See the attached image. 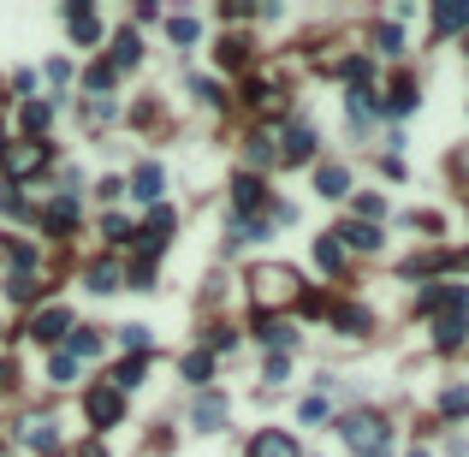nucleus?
<instances>
[{
  "label": "nucleus",
  "instance_id": "1",
  "mask_svg": "<svg viewBox=\"0 0 469 457\" xmlns=\"http://www.w3.org/2000/svg\"><path fill=\"white\" fill-rule=\"evenodd\" d=\"M84 410L96 428H119V416H125V398H119L114 386H89L84 392Z\"/></svg>",
  "mask_w": 469,
  "mask_h": 457
},
{
  "label": "nucleus",
  "instance_id": "2",
  "mask_svg": "<svg viewBox=\"0 0 469 457\" xmlns=\"http://www.w3.org/2000/svg\"><path fill=\"white\" fill-rule=\"evenodd\" d=\"M339 434H345V440H351L363 457L386 445V422H381V416H345V428H339Z\"/></svg>",
  "mask_w": 469,
  "mask_h": 457
},
{
  "label": "nucleus",
  "instance_id": "3",
  "mask_svg": "<svg viewBox=\"0 0 469 457\" xmlns=\"http://www.w3.org/2000/svg\"><path fill=\"white\" fill-rule=\"evenodd\" d=\"M0 167L13 172V178L42 172V167H48V149H42V143H13V149H0Z\"/></svg>",
  "mask_w": 469,
  "mask_h": 457
},
{
  "label": "nucleus",
  "instance_id": "4",
  "mask_svg": "<svg viewBox=\"0 0 469 457\" xmlns=\"http://www.w3.org/2000/svg\"><path fill=\"white\" fill-rule=\"evenodd\" d=\"M60 333H71V315L60 309V303H54V309H42L36 321H30V339H36V344H54Z\"/></svg>",
  "mask_w": 469,
  "mask_h": 457
},
{
  "label": "nucleus",
  "instance_id": "5",
  "mask_svg": "<svg viewBox=\"0 0 469 457\" xmlns=\"http://www.w3.org/2000/svg\"><path fill=\"white\" fill-rule=\"evenodd\" d=\"M232 208H238V215H256L262 208V178L256 172H238V178H232Z\"/></svg>",
  "mask_w": 469,
  "mask_h": 457
},
{
  "label": "nucleus",
  "instance_id": "6",
  "mask_svg": "<svg viewBox=\"0 0 469 457\" xmlns=\"http://www.w3.org/2000/svg\"><path fill=\"white\" fill-rule=\"evenodd\" d=\"M333 243H339V250H345V243H351V250H381V232H374L369 220H351V226L333 232Z\"/></svg>",
  "mask_w": 469,
  "mask_h": 457
},
{
  "label": "nucleus",
  "instance_id": "7",
  "mask_svg": "<svg viewBox=\"0 0 469 457\" xmlns=\"http://www.w3.org/2000/svg\"><path fill=\"white\" fill-rule=\"evenodd\" d=\"M250 457H298V440H291V434H256V440H250Z\"/></svg>",
  "mask_w": 469,
  "mask_h": 457
},
{
  "label": "nucleus",
  "instance_id": "8",
  "mask_svg": "<svg viewBox=\"0 0 469 457\" xmlns=\"http://www.w3.org/2000/svg\"><path fill=\"white\" fill-rule=\"evenodd\" d=\"M190 422H197V428H220V422H226V398H220V392H202Z\"/></svg>",
  "mask_w": 469,
  "mask_h": 457
},
{
  "label": "nucleus",
  "instance_id": "9",
  "mask_svg": "<svg viewBox=\"0 0 469 457\" xmlns=\"http://www.w3.org/2000/svg\"><path fill=\"white\" fill-rule=\"evenodd\" d=\"M66 24H71L78 42H101V18L89 13V6H66Z\"/></svg>",
  "mask_w": 469,
  "mask_h": 457
},
{
  "label": "nucleus",
  "instance_id": "10",
  "mask_svg": "<svg viewBox=\"0 0 469 457\" xmlns=\"http://www.w3.org/2000/svg\"><path fill=\"white\" fill-rule=\"evenodd\" d=\"M131 197H137V202H161V167H155V160H143V167H137Z\"/></svg>",
  "mask_w": 469,
  "mask_h": 457
},
{
  "label": "nucleus",
  "instance_id": "11",
  "mask_svg": "<svg viewBox=\"0 0 469 457\" xmlns=\"http://www.w3.org/2000/svg\"><path fill=\"white\" fill-rule=\"evenodd\" d=\"M315 190H321V197H345V190H351V172H345L339 160H327V167L315 172Z\"/></svg>",
  "mask_w": 469,
  "mask_h": 457
},
{
  "label": "nucleus",
  "instance_id": "12",
  "mask_svg": "<svg viewBox=\"0 0 469 457\" xmlns=\"http://www.w3.org/2000/svg\"><path fill=\"white\" fill-rule=\"evenodd\" d=\"M48 232H71L78 226V197H60V202H48Z\"/></svg>",
  "mask_w": 469,
  "mask_h": 457
},
{
  "label": "nucleus",
  "instance_id": "13",
  "mask_svg": "<svg viewBox=\"0 0 469 457\" xmlns=\"http://www.w3.org/2000/svg\"><path fill=\"white\" fill-rule=\"evenodd\" d=\"M434 344H440V351H452V344H464V315H452V309H446L440 321H434Z\"/></svg>",
  "mask_w": 469,
  "mask_h": 457
},
{
  "label": "nucleus",
  "instance_id": "14",
  "mask_svg": "<svg viewBox=\"0 0 469 457\" xmlns=\"http://www.w3.org/2000/svg\"><path fill=\"white\" fill-rule=\"evenodd\" d=\"M24 440L36 445V452H60V434H54V422H48V416H36V422H24Z\"/></svg>",
  "mask_w": 469,
  "mask_h": 457
},
{
  "label": "nucleus",
  "instance_id": "15",
  "mask_svg": "<svg viewBox=\"0 0 469 457\" xmlns=\"http://www.w3.org/2000/svg\"><path fill=\"white\" fill-rule=\"evenodd\" d=\"M256 333H262L268 344H280V357L291 351V339H298V333H291V321H273V315H262V321H256Z\"/></svg>",
  "mask_w": 469,
  "mask_h": 457
},
{
  "label": "nucleus",
  "instance_id": "16",
  "mask_svg": "<svg viewBox=\"0 0 469 457\" xmlns=\"http://www.w3.org/2000/svg\"><path fill=\"white\" fill-rule=\"evenodd\" d=\"M137 59H143V42H137V30H119V42H114V59H107V66H114V72H119V66H137Z\"/></svg>",
  "mask_w": 469,
  "mask_h": 457
},
{
  "label": "nucleus",
  "instance_id": "17",
  "mask_svg": "<svg viewBox=\"0 0 469 457\" xmlns=\"http://www.w3.org/2000/svg\"><path fill=\"white\" fill-rule=\"evenodd\" d=\"M84 279H89V291H101V297H107V291H119V268H114V261H89Z\"/></svg>",
  "mask_w": 469,
  "mask_h": 457
},
{
  "label": "nucleus",
  "instance_id": "18",
  "mask_svg": "<svg viewBox=\"0 0 469 457\" xmlns=\"http://www.w3.org/2000/svg\"><path fill=\"white\" fill-rule=\"evenodd\" d=\"M315 268H321V273H339L345 268V250L333 243V232H327V238H315Z\"/></svg>",
  "mask_w": 469,
  "mask_h": 457
},
{
  "label": "nucleus",
  "instance_id": "19",
  "mask_svg": "<svg viewBox=\"0 0 469 457\" xmlns=\"http://www.w3.org/2000/svg\"><path fill=\"white\" fill-rule=\"evenodd\" d=\"M256 291H262V297H291V273H285V268H262L256 273Z\"/></svg>",
  "mask_w": 469,
  "mask_h": 457
},
{
  "label": "nucleus",
  "instance_id": "20",
  "mask_svg": "<svg viewBox=\"0 0 469 457\" xmlns=\"http://www.w3.org/2000/svg\"><path fill=\"white\" fill-rule=\"evenodd\" d=\"M333 327H339V333H369V309L345 303V309H333Z\"/></svg>",
  "mask_w": 469,
  "mask_h": 457
},
{
  "label": "nucleus",
  "instance_id": "21",
  "mask_svg": "<svg viewBox=\"0 0 469 457\" xmlns=\"http://www.w3.org/2000/svg\"><path fill=\"white\" fill-rule=\"evenodd\" d=\"M309 155H315V137H309L303 125H291V137H285V155H280V160H309Z\"/></svg>",
  "mask_w": 469,
  "mask_h": 457
},
{
  "label": "nucleus",
  "instance_id": "22",
  "mask_svg": "<svg viewBox=\"0 0 469 457\" xmlns=\"http://www.w3.org/2000/svg\"><path fill=\"white\" fill-rule=\"evenodd\" d=\"M66 357H71V362H89V357H101V339H96L89 327H84V333H71V351H66Z\"/></svg>",
  "mask_w": 469,
  "mask_h": 457
},
{
  "label": "nucleus",
  "instance_id": "23",
  "mask_svg": "<svg viewBox=\"0 0 469 457\" xmlns=\"http://www.w3.org/2000/svg\"><path fill=\"white\" fill-rule=\"evenodd\" d=\"M179 369H185V380H197V386H202V380L214 374V357H208V351H190V357L179 362Z\"/></svg>",
  "mask_w": 469,
  "mask_h": 457
},
{
  "label": "nucleus",
  "instance_id": "24",
  "mask_svg": "<svg viewBox=\"0 0 469 457\" xmlns=\"http://www.w3.org/2000/svg\"><path fill=\"white\" fill-rule=\"evenodd\" d=\"M143 369H149L143 357H125V362H119V374H114V392H131V386L143 380Z\"/></svg>",
  "mask_w": 469,
  "mask_h": 457
},
{
  "label": "nucleus",
  "instance_id": "25",
  "mask_svg": "<svg viewBox=\"0 0 469 457\" xmlns=\"http://www.w3.org/2000/svg\"><path fill=\"white\" fill-rule=\"evenodd\" d=\"M114 78H119L114 66H107V59H96V66H89V72H84V84L96 89V96H107V89H114Z\"/></svg>",
  "mask_w": 469,
  "mask_h": 457
},
{
  "label": "nucleus",
  "instance_id": "26",
  "mask_svg": "<svg viewBox=\"0 0 469 457\" xmlns=\"http://www.w3.org/2000/svg\"><path fill=\"white\" fill-rule=\"evenodd\" d=\"M48 119H54V114H48V101H30V107H24V131H30V137H42Z\"/></svg>",
  "mask_w": 469,
  "mask_h": 457
},
{
  "label": "nucleus",
  "instance_id": "27",
  "mask_svg": "<svg viewBox=\"0 0 469 457\" xmlns=\"http://www.w3.org/2000/svg\"><path fill=\"white\" fill-rule=\"evenodd\" d=\"M410 107H416V84H399L386 96V114H410Z\"/></svg>",
  "mask_w": 469,
  "mask_h": 457
},
{
  "label": "nucleus",
  "instance_id": "28",
  "mask_svg": "<svg viewBox=\"0 0 469 457\" xmlns=\"http://www.w3.org/2000/svg\"><path fill=\"white\" fill-rule=\"evenodd\" d=\"M440 410L446 416H469V386H452V392L440 398Z\"/></svg>",
  "mask_w": 469,
  "mask_h": 457
},
{
  "label": "nucleus",
  "instance_id": "29",
  "mask_svg": "<svg viewBox=\"0 0 469 457\" xmlns=\"http://www.w3.org/2000/svg\"><path fill=\"white\" fill-rule=\"evenodd\" d=\"M119 339H125V351H131V357H149V327H125Z\"/></svg>",
  "mask_w": 469,
  "mask_h": 457
},
{
  "label": "nucleus",
  "instance_id": "30",
  "mask_svg": "<svg viewBox=\"0 0 469 457\" xmlns=\"http://www.w3.org/2000/svg\"><path fill=\"white\" fill-rule=\"evenodd\" d=\"M167 36L172 42H197V18H167Z\"/></svg>",
  "mask_w": 469,
  "mask_h": 457
},
{
  "label": "nucleus",
  "instance_id": "31",
  "mask_svg": "<svg viewBox=\"0 0 469 457\" xmlns=\"http://www.w3.org/2000/svg\"><path fill=\"white\" fill-rule=\"evenodd\" d=\"M374 42H381L386 54H399V48H404V36H399V24H374Z\"/></svg>",
  "mask_w": 469,
  "mask_h": 457
},
{
  "label": "nucleus",
  "instance_id": "32",
  "mask_svg": "<svg viewBox=\"0 0 469 457\" xmlns=\"http://www.w3.org/2000/svg\"><path fill=\"white\" fill-rule=\"evenodd\" d=\"M298 416H303V422H327V398H303Z\"/></svg>",
  "mask_w": 469,
  "mask_h": 457
},
{
  "label": "nucleus",
  "instance_id": "33",
  "mask_svg": "<svg viewBox=\"0 0 469 457\" xmlns=\"http://www.w3.org/2000/svg\"><path fill=\"white\" fill-rule=\"evenodd\" d=\"M48 374H54V380H71V374H78V362H71V357H66V351H60V357H54V362H48Z\"/></svg>",
  "mask_w": 469,
  "mask_h": 457
},
{
  "label": "nucleus",
  "instance_id": "34",
  "mask_svg": "<svg viewBox=\"0 0 469 457\" xmlns=\"http://www.w3.org/2000/svg\"><path fill=\"white\" fill-rule=\"evenodd\" d=\"M0 208H6V215H24V197H18V185L0 190Z\"/></svg>",
  "mask_w": 469,
  "mask_h": 457
},
{
  "label": "nucleus",
  "instance_id": "35",
  "mask_svg": "<svg viewBox=\"0 0 469 457\" xmlns=\"http://www.w3.org/2000/svg\"><path fill=\"white\" fill-rule=\"evenodd\" d=\"M101 232H107V238H114V243H119V238H131V226H125V220H119V215H107V220H101Z\"/></svg>",
  "mask_w": 469,
  "mask_h": 457
},
{
  "label": "nucleus",
  "instance_id": "36",
  "mask_svg": "<svg viewBox=\"0 0 469 457\" xmlns=\"http://www.w3.org/2000/svg\"><path fill=\"white\" fill-rule=\"evenodd\" d=\"M250 160H256V167H262V160H273V137H256V143H250Z\"/></svg>",
  "mask_w": 469,
  "mask_h": 457
},
{
  "label": "nucleus",
  "instance_id": "37",
  "mask_svg": "<svg viewBox=\"0 0 469 457\" xmlns=\"http://www.w3.org/2000/svg\"><path fill=\"white\" fill-rule=\"evenodd\" d=\"M6 291H13V297H36V279H30V273H18V279H13Z\"/></svg>",
  "mask_w": 469,
  "mask_h": 457
},
{
  "label": "nucleus",
  "instance_id": "38",
  "mask_svg": "<svg viewBox=\"0 0 469 457\" xmlns=\"http://www.w3.org/2000/svg\"><path fill=\"white\" fill-rule=\"evenodd\" d=\"M208 344H214V351H232V344H238V333H226V327H214V333H208Z\"/></svg>",
  "mask_w": 469,
  "mask_h": 457
},
{
  "label": "nucleus",
  "instance_id": "39",
  "mask_svg": "<svg viewBox=\"0 0 469 457\" xmlns=\"http://www.w3.org/2000/svg\"><path fill=\"white\" fill-rule=\"evenodd\" d=\"M220 66H244V42H226V48H220Z\"/></svg>",
  "mask_w": 469,
  "mask_h": 457
},
{
  "label": "nucleus",
  "instance_id": "40",
  "mask_svg": "<svg viewBox=\"0 0 469 457\" xmlns=\"http://www.w3.org/2000/svg\"><path fill=\"white\" fill-rule=\"evenodd\" d=\"M84 457H107V452H101V445H84Z\"/></svg>",
  "mask_w": 469,
  "mask_h": 457
},
{
  "label": "nucleus",
  "instance_id": "41",
  "mask_svg": "<svg viewBox=\"0 0 469 457\" xmlns=\"http://www.w3.org/2000/svg\"><path fill=\"white\" fill-rule=\"evenodd\" d=\"M369 457H386V445H381V452H369Z\"/></svg>",
  "mask_w": 469,
  "mask_h": 457
},
{
  "label": "nucleus",
  "instance_id": "42",
  "mask_svg": "<svg viewBox=\"0 0 469 457\" xmlns=\"http://www.w3.org/2000/svg\"><path fill=\"white\" fill-rule=\"evenodd\" d=\"M410 457H428V452H410Z\"/></svg>",
  "mask_w": 469,
  "mask_h": 457
}]
</instances>
